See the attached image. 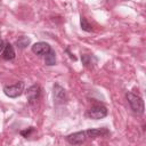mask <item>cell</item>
Instances as JSON below:
<instances>
[{"label": "cell", "mask_w": 146, "mask_h": 146, "mask_svg": "<svg viewBox=\"0 0 146 146\" xmlns=\"http://www.w3.org/2000/svg\"><path fill=\"white\" fill-rule=\"evenodd\" d=\"M66 99V94L63 87H60L58 83L54 84V100L56 104H63Z\"/></svg>", "instance_id": "cell-7"}, {"label": "cell", "mask_w": 146, "mask_h": 146, "mask_svg": "<svg viewBox=\"0 0 146 146\" xmlns=\"http://www.w3.org/2000/svg\"><path fill=\"white\" fill-rule=\"evenodd\" d=\"M81 60H82V63H83V65H84V66L90 67V66H92V65L95 64L96 58H95L94 56H91V55H82Z\"/></svg>", "instance_id": "cell-11"}, {"label": "cell", "mask_w": 146, "mask_h": 146, "mask_svg": "<svg viewBox=\"0 0 146 146\" xmlns=\"http://www.w3.org/2000/svg\"><path fill=\"white\" fill-rule=\"evenodd\" d=\"M29 43H30V39H29L27 36H19V38H18V40L16 41L17 47H18V48H21V49L25 48Z\"/></svg>", "instance_id": "cell-13"}, {"label": "cell", "mask_w": 146, "mask_h": 146, "mask_svg": "<svg viewBox=\"0 0 146 146\" xmlns=\"http://www.w3.org/2000/svg\"><path fill=\"white\" fill-rule=\"evenodd\" d=\"M125 97H127V100H128V103H129V105H130V108H131L136 114L141 115V114L144 113V110H145L143 98H141L140 96H138V95L132 94V92H127Z\"/></svg>", "instance_id": "cell-1"}, {"label": "cell", "mask_w": 146, "mask_h": 146, "mask_svg": "<svg viewBox=\"0 0 146 146\" xmlns=\"http://www.w3.org/2000/svg\"><path fill=\"white\" fill-rule=\"evenodd\" d=\"M87 138H98V137H106L110 135L108 130L105 128H98V129H88L86 130Z\"/></svg>", "instance_id": "cell-8"}, {"label": "cell", "mask_w": 146, "mask_h": 146, "mask_svg": "<svg viewBox=\"0 0 146 146\" xmlns=\"http://www.w3.org/2000/svg\"><path fill=\"white\" fill-rule=\"evenodd\" d=\"M5 41L2 40V39H0V54L2 52V50H3V48H5Z\"/></svg>", "instance_id": "cell-15"}, {"label": "cell", "mask_w": 146, "mask_h": 146, "mask_svg": "<svg viewBox=\"0 0 146 146\" xmlns=\"http://www.w3.org/2000/svg\"><path fill=\"white\" fill-rule=\"evenodd\" d=\"M87 139V133L86 130L84 131H78V132H73L68 136H66V140L68 144L71 145H81L86 141Z\"/></svg>", "instance_id": "cell-4"}, {"label": "cell", "mask_w": 146, "mask_h": 146, "mask_svg": "<svg viewBox=\"0 0 146 146\" xmlns=\"http://www.w3.org/2000/svg\"><path fill=\"white\" fill-rule=\"evenodd\" d=\"M24 91V82L18 81L14 84H7L3 87V94L9 98H16Z\"/></svg>", "instance_id": "cell-2"}, {"label": "cell", "mask_w": 146, "mask_h": 146, "mask_svg": "<svg viewBox=\"0 0 146 146\" xmlns=\"http://www.w3.org/2000/svg\"><path fill=\"white\" fill-rule=\"evenodd\" d=\"M44 64L48 66H52L56 64V52L50 49L46 55H44Z\"/></svg>", "instance_id": "cell-10"}, {"label": "cell", "mask_w": 146, "mask_h": 146, "mask_svg": "<svg viewBox=\"0 0 146 146\" xmlns=\"http://www.w3.org/2000/svg\"><path fill=\"white\" fill-rule=\"evenodd\" d=\"M40 95H41V88L38 84L31 86L27 89V91H26V98H27V100H29L30 104L36 103V100L40 98Z\"/></svg>", "instance_id": "cell-5"}, {"label": "cell", "mask_w": 146, "mask_h": 146, "mask_svg": "<svg viewBox=\"0 0 146 146\" xmlns=\"http://www.w3.org/2000/svg\"><path fill=\"white\" fill-rule=\"evenodd\" d=\"M33 131H34V128H33V127H30V128H29V129H26V130H22L19 133H21L23 137L27 138V137H30V135H31Z\"/></svg>", "instance_id": "cell-14"}, {"label": "cell", "mask_w": 146, "mask_h": 146, "mask_svg": "<svg viewBox=\"0 0 146 146\" xmlns=\"http://www.w3.org/2000/svg\"><path fill=\"white\" fill-rule=\"evenodd\" d=\"M80 25H81V29L86 32H91L92 31V26L87 22V19L83 16L80 17Z\"/></svg>", "instance_id": "cell-12"}, {"label": "cell", "mask_w": 146, "mask_h": 146, "mask_svg": "<svg viewBox=\"0 0 146 146\" xmlns=\"http://www.w3.org/2000/svg\"><path fill=\"white\" fill-rule=\"evenodd\" d=\"M32 52H34L35 55H39V56H44L50 49H51V47L47 43V42H42V41H40V42H36V43H34L33 46H32Z\"/></svg>", "instance_id": "cell-6"}, {"label": "cell", "mask_w": 146, "mask_h": 146, "mask_svg": "<svg viewBox=\"0 0 146 146\" xmlns=\"http://www.w3.org/2000/svg\"><path fill=\"white\" fill-rule=\"evenodd\" d=\"M1 54H2V58H3L5 60H11V59H14L15 56H16L15 49H14V47H13L10 43H6V44H5V48H3V50H2Z\"/></svg>", "instance_id": "cell-9"}, {"label": "cell", "mask_w": 146, "mask_h": 146, "mask_svg": "<svg viewBox=\"0 0 146 146\" xmlns=\"http://www.w3.org/2000/svg\"><path fill=\"white\" fill-rule=\"evenodd\" d=\"M107 108L104 106V105H100V104H97V105H94L89 108L88 113H87V116L90 117V119H94V120H99V119H103L107 115Z\"/></svg>", "instance_id": "cell-3"}]
</instances>
